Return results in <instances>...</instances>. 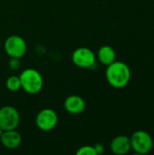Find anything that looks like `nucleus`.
Returning <instances> with one entry per match:
<instances>
[{
    "mask_svg": "<svg viewBox=\"0 0 154 155\" xmlns=\"http://www.w3.org/2000/svg\"><path fill=\"white\" fill-rule=\"evenodd\" d=\"M106 79L111 86L113 88H123L125 87L132 76L130 67L123 62L114 61L111 64L107 65L106 69Z\"/></svg>",
    "mask_w": 154,
    "mask_h": 155,
    "instance_id": "nucleus-1",
    "label": "nucleus"
},
{
    "mask_svg": "<svg viewBox=\"0 0 154 155\" xmlns=\"http://www.w3.org/2000/svg\"><path fill=\"white\" fill-rule=\"evenodd\" d=\"M19 78L21 81V88L29 94H38L44 86V80L41 74L34 68L25 69Z\"/></svg>",
    "mask_w": 154,
    "mask_h": 155,
    "instance_id": "nucleus-2",
    "label": "nucleus"
},
{
    "mask_svg": "<svg viewBox=\"0 0 154 155\" xmlns=\"http://www.w3.org/2000/svg\"><path fill=\"white\" fill-rule=\"evenodd\" d=\"M130 139L132 149L138 154H146L152 149V138L150 134L145 131H137L133 133Z\"/></svg>",
    "mask_w": 154,
    "mask_h": 155,
    "instance_id": "nucleus-3",
    "label": "nucleus"
},
{
    "mask_svg": "<svg viewBox=\"0 0 154 155\" xmlns=\"http://www.w3.org/2000/svg\"><path fill=\"white\" fill-rule=\"evenodd\" d=\"M20 123L18 111L10 105L3 106L0 109V128L3 131L15 130Z\"/></svg>",
    "mask_w": 154,
    "mask_h": 155,
    "instance_id": "nucleus-4",
    "label": "nucleus"
},
{
    "mask_svg": "<svg viewBox=\"0 0 154 155\" xmlns=\"http://www.w3.org/2000/svg\"><path fill=\"white\" fill-rule=\"evenodd\" d=\"M4 48L9 57L21 58L26 53V43L25 39L19 35L8 36L4 44Z\"/></svg>",
    "mask_w": 154,
    "mask_h": 155,
    "instance_id": "nucleus-5",
    "label": "nucleus"
},
{
    "mask_svg": "<svg viewBox=\"0 0 154 155\" xmlns=\"http://www.w3.org/2000/svg\"><path fill=\"white\" fill-rule=\"evenodd\" d=\"M58 123V115L53 109L45 108L41 110L35 118L37 128L43 132H49L55 128Z\"/></svg>",
    "mask_w": 154,
    "mask_h": 155,
    "instance_id": "nucleus-6",
    "label": "nucleus"
},
{
    "mask_svg": "<svg viewBox=\"0 0 154 155\" xmlns=\"http://www.w3.org/2000/svg\"><path fill=\"white\" fill-rule=\"evenodd\" d=\"M73 63L80 68H91L95 64V54L87 47H79L72 54Z\"/></svg>",
    "mask_w": 154,
    "mask_h": 155,
    "instance_id": "nucleus-7",
    "label": "nucleus"
},
{
    "mask_svg": "<svg viewBox=\"0 0 154 155\" xmlns=\"http://www.w3.org/2000/svg\"><path fill=\"white\" fill-rule=\"evenodd\" d=\"M0 142L4 147L14 150L20 146L22 143V136L15 129L4 131L2 136L0 137Z\"/></svg>",
    "mask_w": 154,
    "mask_h": 155,
    "instance_id": "nucleus-8",
    "label": "nucleus"
},
{
    "mask_svg": "<svg viewBox=\"0 0 154 155\" xmlns=\"http://www.w3.org/2000/svg\"><path fill=\"white\" fill-rule=\"evenodd\" d=\"M64 106L69 114H80L85 109V102L81 96L73 94L65 99Z\"/></svg>",
    "mask_w": 154,
    "mask_h": 155,
    "instance_id": "nucleus-9",
    "label": "nucleus"
},
{
    "mask_svg": "<svg viewBox=\"0 0 154 155\" xmlns=\"http://www.w3.org/2000/svg\"><path fill=\"white\" fill-rule=\"evenodd\" d=\"M131 149V139L126 135H119L113 139L111 143V151L116 155L126 154Z\"/></svg>",
    "mask_w": 154,
    "mask_h": 155,
    "instance_id": "nucleus-10",
    "label": "nucleus"
},
{
    "mask_svg": "<svg viewBox=\"0 0 154 155\" xmlns=\"http://www.w3.org/2000/svg\"><path fill=\"white\" fill-rule=\"evenodd\" d=\"M97 56L99 61L106 66L113 63L116 59L115 51L110 45H103L100 47L97 53Z\"/></svg>",
    "mask_w": 154,
    "mask_h": 155,
    "instance_id": "nucleus-11",
    "label": "nucleus"
},
{
    "mask_svg": "<svg viewBox=\"0 0 154 155\" xmlns=\"http://www.w3.org/2000/svg\"><path fill=\"white\" fill-rule=\"evenodd\" d=\"M5 86L11 92H16V91L20 90L21 89V81H20L19 76L13 75V76L8 77L5 82Z\"/></svg>",
    "mask_w": 154,
    "mask_h": 155,
    "instance_id": "nucleus-12",
    "label": "nucleus"
},
{
    "mask_svg": "<svg viewBox=\"0 0 154 155\" xmlns=\"http://www.w3.org/2000/svg\"><path fill=\"white\" fill-rule=\"evenodd\" d=\"M77 155H97L95 149L93 146L91 145H84L82 146L78 149V151L76 152Z\"/></svg>",
    "mask_w": 154,
    "mask_h": 155,
    "instance_id": "nucleus-13",
    "label": "nucleus"
},
{
    "mask_svg": "<svg viewBox=\"0 0 154 155\" xmlns=\"http://www.w3.org/2000/svg\"><path fill=\"white\" fill-rule=\"evenodd\" d=\"M8 66H9L12 70H17V69L21 66L20 58L10 57V60L8 61Z\"/></svg>",
    "mask_w": 154,
    "mask_h": 155,
    "instance_id": "nucleus-14",
    "label": "nucleus"
},
{
    "mask_svg": "<svg viewBox=\"0 0 154 155\" xmlns=\"http://www.w3.org/2000/svg\"><path fill=\"white\" fill-rule=\"evenodd\" d=\"M93 147H94L95 152H96L97 154H101V153H103V151H104V147H103V145L101 144V143H96Z\"/></svg>",
    "mask_w": 154,
    "mask_h": 155,
    "instance_id": "nucleus-15",
    "label": "nucleus"
},
{
    "mask_svg": "<svg viewBox=\"0 0 154 155\" xmlns=\"http://www.w3.org/2000/svg\"><path fill=\"white\" fill-rule=\"evenodd\" d=\"M3 133H4V131H3V130H2V129L0 128V137L2 136V134H3Z\"/></svg>",
    "mask_w": 154,
    "mask_h": 155,
    "instance_id": "nucleus-16",
    "label": "nucleus"
}]
</instances>
